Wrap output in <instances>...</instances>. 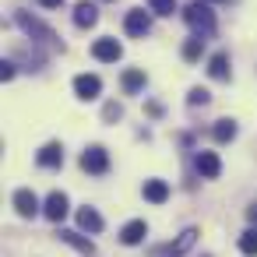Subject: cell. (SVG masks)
I'll use <instances>...</instances> for the list:
<instances>
[{"label":"cell","mask_w":257,"mask_h":257,"mask_svg":"<svg viewBox=\"0 0 257 257\" xmlns=\"http://www.w3.org/2000/svg\"><path fill=\"white\" fill-rule=\"evenodd\" d=\"M15 25H18V29H22V32H25V36H29L32 43H43V46H53V50L60 46V39H57V32H53V29H50L46 22H39V18H32L29 11H15Z\"/></svg>","instance_id":"cell-1"},{"label":"cell","mask_w":257,"mask_h":257,"mask_svg":"<svg viewBox=\"0 0 257 257\" xmlns=\"http://www.w3.org/2000/svg\"><path fill=\"white\" fill-rule=\"evenodd\" d=\"M183 18H187V25H190L197 36H211V32H215V15H211V8L204 4V0H194V4L183 11Z\"/></svg>","instance_id":"cell-2"},{"label":"cell","mask_w":257,"mask_h":257,"mask_svg":"<svg viewBox=\"0 0 257 257\" xmlns=\"http://www.w3.org/2000/svg\"><path fill=\"white\" fill-rule=\"evenodd\" d=\"M194 239H197V229H183L173 243H166V246H155L152 250V257H183L190 246H194Z\"/></svg>","instance_id":"cell-3"},{"label":"cell","mask_w":257,"mask_h":257,"mask_svg":"<svg viewBox=\"0 0 257 257\" xmlns=\"http://www.w3.org/2000/svg\"><path fill=\"white\" fill-rule=\"evenodd\" d=\"M81 169H85V173H92V176H102V173L109 169V152H106L102 145L85 148V155H81Z\"/></svg>","instance_id":"cell-4"},{"label":"cell","mask_w":257,"mask_h":257,"mask_svg":"<svg viewBox=\"0 0 257 257\" xmlns=\"http://www.w3.org/2000/svg\"><path fill=\"white\" fill-rule=\"evenodd\" d=\"M123 29H127V36H134V39H145V36L152 32V15L141 11V8H134V11H127V18H123Z\"/></svg>","instance_id":"cell-5"},{"label":"cell","mask_w":257,"mask_h":257,"mask_svg":"<svg viewBox=\"0 0 257 257\" xmlns=\"http://www.w3.org/2000/svg\"><path fill=\"white\" fill-rule=\"evenodd\" d=\"M67 211H71V201H67V194H64V190H53V194L43 201V215H46L50 222L67 218Z\"/></svg>","instance_id":"cell-6"},{"label":"cell","mask_w":257,"mask_h":257,"mask_svg":"<svg viewBox=\"0 0 257 257\" xmlns=\"http://www.w3.org/2000/svg\"><path fill=\"white\" fill-rule=\"evenodd\" d=\"M92 57H95V60H102V64H116V60L123 57V46H120L116 39H95Z\"/></svg>","instance_id":"cell-7"},{"label":"cell","mask_w":257,"mask_h":257,"mask_svg":"<svg viewBox=\"0 0 257 257\" xmlns=\"http://www.w3.org/2000/svg\"><path fill=\"white\" fill-rule=\"evenodd\" d=\"M74 92H78V99L92 102V99H99V92H102V81H99L95 74H78V78H74Z\"/></svg>","instance_id":"cell-8"},{"label":"cell","mask_w":257,"mask_h":257,"mask_svg":"<svg viewBox=\"0 0 257 257\" xmlns=\"http://www.w3.org/2000/svg\"><path fill=\"white\" fill-rule=\"evenodd\" d=\"M43 204H39V197L29 190V187H22V190H15V211L22 215V218H32L36 211H39Z\"/></svg>","instance_id":"cell-9"},{"label":"cell","mask_w":257,"mask_h":257,"mask_svg":"<svg viewBox=\"0 0 257 257\" xmlns=\"http://www.w3.org/2000/svg\"><path fill=\"white\" fill-rule=\"evenodd\" d=\"M145 236H148V222H145V218H134V222H127V225L120 229V243H123V246H138Z\"/></svg>","instance_id":"cell-10"},{"label":"cell","mask_w":257,"mask_h":257,"mask_svg":"<svg viewBox=\"0 0 257 257\" xmlns=\"http://www.w3.org/2000/svg\"><path fill=\"white\" fill-rule=\"evenodd\" d=\"M64 162V145L60 141H46L43 148H39V166L43 169H57Z\"/></svg>","instance_id":"cell-11"},{"label":"cell","mask_w":257,"mask_h":257,"mask_svg":"<svg viewBox=\"0 0 257 257\" xmlns=\"http://www.w3.org/2000/svg\"><path fill=\"white\" fill-rule=\"evenodd\" d=\"M194 166H197V173H201L204 180H215V176L222 173V162H218V155H215V152H197Z\"/></svg>","instance_id":"cell-12"},{"label":"cell","mask_w":257,"mask_h":257,"mask_svg":"<svg viewBox=\"0 0 257 257\" xmlns=\"http://www.w3.org/2000/svg\"><path fill=\"white\" fill-rule=\"evenodd\" d=\"M141 194H145V201H152V204H166V197H169V183H166V180H145Z\"/></svg>","instance_id":"cell-13"},{"label":"cell","mask_w":257,"mask_h":257,"mask_svg":"<svg viewBox=\"0 0 257 257\" xmlns=\"http://www.w3.org/2000/svg\"><path fill=\"white\" fill-rule=\"evenodd\" d=\"M57 236H60V239H64L67 246H74L78 253H85V257H92V253H95V246H92V239H85V236H81V232H74V229H60Z\"/></svg>","instance_id":"cell-14"},{"label":"cell","mask_w":257,"mask_h":257,"mask_svg":"<svg viewBox=\"0 0 257 257\" xmlns=\"http://www.w3.org/2000/svg\"><path fill=\"white\" fill-rule=\"evenodd\" d=\"M95 22H99V8L88 4V0H81V4L74 8V25H78V29H92Z\"/></svg>","instance_id":"cell-15"},{"label":"cell","mask_w":257,"mask_h":257,"mask_svg":"<svg viewBox=\"0 0 257 257\" xmlns=\"http://www.w3.org/2000/svg\"><path fill=\"white\" fill-rule=\"evenodd\" d=\"M78 225H81L85 232H102V225H106V222H102V215H99L95 208H88V204H85V208L78 211Z\"/></svg>","instance_id":"cell-16"},{"label":"cell","mask_w":257,"mask_h":257,"mask_svg":"<svg viewBox=\"0 0 257 257\" xmlns=\"http://www.w3.org/2000/svg\"><path fill=\"white\" fill-rule=\"evenodd\" d=\"M211 138H215L218 145H229V141L236 138V120H215V127H211Z\"/></svg>","instance_id":"cell-17"},{"label":"cell","mask_w":257,"mask_h":257,"mask_svg":"<svg viewBox=\"0 0 257 257\" xmlns=\"http://www.w3.org/2000/svg\"><path fill=\"white\" fill-rule=\"evenodd\" d=\"M208 74H211L215 81H225V78H229V57H225V53H215V57L208 60Z\"/></svg>","instance_id":"cell-18"},{"label":"cell","mask_w":257,"mask_h":257,"mask_svg":"<svg viewBox=\"0 0 257 257\" xmlns=\"http://www.w3.org/2000/svg\"><path fill=\"white\" fill-rule=\"evenodd\" d=\"M120 81H123V92H131V95H134V92H141V88H145V71L131 67V71H123V78H120Z\"/></svg>","instance_id":"cell-19"},{"label":"cell","mask_w":257,"mask_h":257,"mask_svg":"<svg viewBox=\"0 0 257 257\" xmlns=\"http://www.w3.org/2000/svg\"><path fill=\"white\" fill-rule=\"evenodd\" d=\"M201 53H204V36H194V39H187L183 43V60H201Z\"/></svg>","instance_id":"cell-20"},{"label":"cell","mask_w":257,"mask_h":257,"mask_svg":"<svg viewBox=\"0 0 257 257\" xmlns=\"http://www.w3.org/2000/svg\"><path fill=\"white\" fill-rule=\"evenodd\" d=\"M239 250H243L246 257H257V229H246V232L239 236Z\"/></svg>","instance_id":"cell-21"},{"label":"cell","mask_w":257,"mask_h":257,"mask_svg":"<svg viewBox=\"0 0 257 257\" xmlns=\"http://www.w3.org/2000/svg\"><path fill=\"white\" fill-rule=\"evenodd\" d=\"M148 8H152L155 15H166V18H169V15L176 11V0H148Z\"/></svg>","instance_id":"cell-22"},{"label":"cell","mask_w":257,"mask_h":257,"mask_svg":"<svg viewBox=\"0 0 257 257\" xmlns=\"http://www.w3.org/2000/svg\"><path fill=\"white\" fill-rule=\"evenodd\" d=\"M187 102H190V106H208V102H211V92H208V88H190Z\"/></svg>","instance_id":"cell-23"},{"label":"cell","mask_w":257,"mask_h":257,"mask_svg":"<svg viewBox=\"0 0 257 257\" xmlns=\"http://www.w3.org/2000/svg\"><path fill=\"white\" fill-rule=\"evenodd\" d=\"M15 78V64L11 60H0V81H11Z\"/></svg>","instance_id":"cell-24"},{"label":"cell","mask_w":257,"mask_h":257,"mask_svg":"<svg viewBox=\"0 0 257 257\" xmlns=\"http://www.w3.org/2000/svg\"><path fill=\"white\" fill-rule=\"evenodd\" d=\"M120 116H123V109H120L116 102H109V106H106V120H120Z\"/></svg>","instance_id":"cell-25"},{"label":"cell","mask_w":257,"mask_h":257,"mask_svg":"<svg viewBox=\"0 0 257 257\" xmlns=\"http://www.w3.org/2000/svg\"><path fill=\"white\" fill-rule=\"evenodd\" d=\"M246 218H250V222L257 225V204H250V208H246Z\"/></svg>","instance_id":"cell-26"},{"label":"cell","mask_w":257,"mask_h":257,"mask_svg":"<svg viewBox=\"0 0 257 257\" xmlns=\"http://www.w3.org/2000/svg\"><path fill=\"white\" fill-rule=\"evenodd\" d=\"M39 4H43V8H60L64 0H39Z\"/></svg>","instance_id":"cell-27"},{"label":"cell","mask_w":257,"mask_h":257,"mask_svg":"<svg viewBox=\"0 0 257 257\" xmlns=\"http://www.w3.org/2000/svg\"><path fill=\"white\" fill-rule=\"evenodd\" d=\"M211 4H225V0H211Z\"/></svg>","instance_id":"cell-28"},{"label":"cell","mask_w":257,"mask_h":257,"mask_svg":"<svg viewBox=\"0 0 257 257\" xmlns=\"http://www.w3.org/2000/svg\"><path fill=\"white\" fill-rule=\"evenodd\" d=\"M204 257H211V253H204Z\"/></svg>","instance_id":"cell-29"}]
</instances>
